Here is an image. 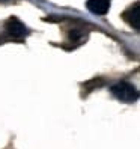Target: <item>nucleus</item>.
Returning <instances> with one entry per match:
<instances>
[{
	"mask_svg": "<svg viewBox=\"0 0 140 149\" xmlns=\"http://www.w3.org/2000/svg\"><path fill=\"white\" fill-rule=\"evenodd\" d=\"M111 93L115 95L118 100L124 101V102H133L139 98L137 89L131 83H127V81H120V83L115 84L111 87Z\"/></svg>",
	"mask_w": 140,
	"mask_h": 149,
	"instance_id": "1",
	"label": "nucleus"
},
{
	"mask_svg": "<svg viewBox=\"0 0 140 149\" xmlns=\"http://www.w3.org/2000/svg\"><path fill=\"white\" fill-rule=\"evenodd\" d=\"M5 30H6L8 38L17 39V41L26 38V36H27V33H29L27 27H26V26L18 18H15V17H11V18L5 23Z\"/></svg>",
	"mask_w": 140,
	"mask_h": 149,
	"instance_id": "2",
	"label": "nucleus"
},
{
	"mask_svg": "<svg viewBox=\"0 0 140 149\" xmlns=\"http://www.w3.org/2000/svg\"><path fill=\"white\" fill-rule=\"evenodd\" d=\"M122 17H124V20L131 26V27L134 29H140V3H134L131 8H128V9L122 14Z\"/></svg>",
	"mask_w": 140,
	"mask_h": 149,
	"instance_id": "3",
	"label": "nucleus"
},
{
	"mask_svg": "<svg viewBox=\"0 0 140 149\" xmlns=\"http://www.w3.org/2000/svg\"><path fill=\"white\" fill-rule=\"evenodd\" d=\"M111 0H87V9L92 14L106 15L110 9Z\"/></svg>",
	"mask_w": 140,
	"mask_h": 149,
	"instance_id": "4",
	"label": "nucleus"
},
{
	"mask_svg": "<svg viewBox=\"0 0 140 149\" xmlns=\"http://www.w3.org/2000/svg\"><path fill=\"white\" fill-rule=\"evenodd\" d=\"M102 80L101 78H95V80H92V81H89V83H86L84 86H86V89L87 91H92L93 87H100V86H102Z\"/></svg>",
	"mask_w": 140,
	"mask_h": 149,
	"instance_id": "5",
	"label": "nucleus"
},
{
	"mask_svg": "<svg viewBox=\"0 0 140 149\" xmlns=\"http://www.w3.org/2000/svg\"><path fill=\"white\" fill-rule=\"evenodd\" d=\"M11 2H15V0H0V3H11Z\"/></svg>",
	"mask_w": 140,
	"mask_h": 149,
	"instance_id": "6",
	"label": "nucleus"
}]
</instances>
